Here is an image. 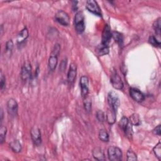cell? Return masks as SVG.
I'll use <instances>...</instances> for the list:
<instances>
[{"instance_id": "d6a6232c", "label": "cell", "mask_w": 161, "mask_h": 161, "mask_svg": "<svg viewBox=\"0 0 161 161\" xmlns=\"http://www.w3.org/2000/svg\"><path fill=\"white\" fill-rule=\"evenodd\" d=\"M66 65H67V60L64 59L61 61L60 64V66H59V69L60 70L63 72L64 71V70L66 69Z\"/></svg>"}, {"instance_id": "ba28073f", "label": "cell", "mask_w": 161, "mask_h": 161, "mask_svg": "<svg viewBox=\"0 0 161 161\" xmlns=\"http://www.w3.org/2000/svg\"><path fill=\"white\" fill-rule=\"evenodd\" d=\"M19 105L14 99L11 98L7 102V111L9 115L14 117L18 114Z\"/></svg>"}, {"instance_id": "7402d4cb", "label": "cell", "mask_w": 161, "mask_h": 161, "mask_svg": "<svg viewBox=\"0 0 161 161\" xmlns=\"http://www.w3.org/2000/svg\"><path fill=\"white\" fill-rule=\"evenodd\" d=\"M129 124H130L129 120H128V119L125 117H122V118L121 119V120L120 121V123H119L120 126L122 128V129L124 131V132L126 130V128L128 126V125H129Z\"/></svg>"}, {"instance_id": "4dcf8cb0", "label": "cell", "mask_w": 161, "mask_h": 161, "mask_svg": "<svg viewBox=\"0 0 161 161\" xmlns=\"http://www.w3.org/2000/svg\"><path fill=\"white\" fill-rule=\"evenodd\" d=\"M5 86H6V78L2 72L1 78H0V88H1V89L3 90L5 88Z\"/></svg>"}, {"instance_id": "5b68a950", "label": "cell", "mask_w": 161, "mask_h": 161, "mask_svg": "<svg viewBox=\"0 0 161 161\" xmlns=\"http://www.w3.org/2000/svg\"><path fill=\"white\" fill-rule=\"evenodd\" d=\"M111 83L115 89L121 90L123 88V83L121 77L117 73L116 71H114L111 73L110 77Z\"/></svg>"}, {"instance_id": "30bf717a", "label": "cell", "mask_w": 161, "mask_h": 161, "mask_svg": "<svg viewBox=\"0 0 161 161\" xmlns=\"http://www.w3.org/2000/svg\"><path fill=\"white\" fill-rule=\"evenodd\" d=\"M112 37V32L111 31V28L108 25H105L103 34H102V43L101 44L105 46H108Z\"/></svg>"}, {"instance_id": "603a6c76", "label": "cell", "mask_w": 161, "mask_h": 161, "mask_svg": "<svg viewBox=\"0 0 161 161\" xmlns=\"http://www.w3.org/2000/svg\"><path fill=\"white\" fill-rule=\"evenodd\" d=\"M160 18L158 19L157 20H155L153 24V27L155 31L156 34L158 36L160 35V25H161V22H160Z\"/></svg>"}, {"instance_id": "8fae6325", "label": "cell", "mask_w": 161, "mask_h": 161, "mask_svg": "<svg viewBox=\"0 0 161 161\" xmlns=\"http://www.w3.org/2000/svg\"><path fill=\"white\" fill-rule=\"evenodd\" d=\"M31 137L33 142L35 146H39L42 142L41 138V132L39 128L37 126H34L31 128L30 131Z\"/></svg>"}, {"instance_id": "2e32d148", "label": "cell", "mask_w": 161, "mask_h": 161, "mask_svg": "<svg viewBox=\"0 0 161 161\" xmlns=\"http://www.w3.org/2000/svg\"><path fill=\"white\" fill-rule=\"evenodd\" d=\"M93 155L94 158L98 160H105V154L103 150L100 147H96L93 151Z\"/></svg>"}, {"instance_id": "3957f363", "label": "cell", "mask_w": 161, "mask_h": 161, "mask_svg": "<svg viewBox=\"0 0 161 161\" xmlns=\"http://www.w3.org/2000/svg\"><path fill=\"white\" fill-rule=\"evenodd\" d=\"M108 155L111 161H120L122 158V152L117 147L111 146L108 149Z\"/></svg>"}, {"instance_id": "5bb4252c", "label": "cell", "mask_w": 161, "mask_h": 161, "mask_svg": "<svg viewBox=\"0 0 161 161\" xmlns=\"http://www.w3.org/2000/svg\"><path fill=\"white\" fill-rule=\"evenodd\" d=\"M77 68H76V66L74 64H72L69 70L68 71V81L69 84H72L75 79L76 77V74H77Z\"/></svg>"}, {"instance_id": "52a82bcc", "label": "cell", "mask_w": 161, "mask_h": 161, "mask_svg": "<svg viewBox=\"0 0 161 161\" xmlns=\"http://www.w3.org/2000/svg\"><path fill=\"white\" fill-rule=\"evenodd\" d=\"M86 6L89 12L94 14L95 15L98 16V17H101L102 16L101 11L99 5H98L97 2L94 1V0H88V1H87Z\"/></svg>"}, {"instance_id": "484cf974", "label": "cell", "mask_w": 161, "mask_h": 161, "mask_svg": "<svg viewBox=\"0 0 161 161\" xmlns=\"http://www.w3.org/2000/svg\"><path fill=\"white\" fill-rule=\"evenodd\" d=\"M99 138L101 141L104 142H108L109 141V135L105 130H101L100 131Z\"/></svg>"}, {"instance_id": "4316f807", "label": "cell", "mask_w": 161, "mask_h": 161, "mask_svg": "<svg viewBox=\"0 0 161 161\" xmlns=\"http://www.w3.org/2000/svg\"><path fill=\"white\" fill-rule=\"evenodd\" d=\"M84 100V105H85V108L87 112H90L91 109V100L89 95L86 97Z\"/></svg>"}, {"instance_id": "8992f818", "label": "cell", "mask_w": 161, "mask_h": 161, "mask_svg": "<svg viewBox=\"0 0 161 161\" xmlns=\"http://www.w3.org/2000/svg\"><path fill=\"white\" fill-rule=\"evenodd\" d=\"M56 20L63 26H68L70 22V19L68 14L62 10H59L57 12L55 16Z\"/></svg>"}, {"instance_id": "7a4b0ae2", "label": "cell", "mask_w": 161, "mask_h": 161, "mask_svg": "<svg viewBox=\"0 0 161 161\" xmlns=\"http://www.w3.org/2000/svg\"><path fill=\"white\" fill-rule=\"evenodd\" d=\"M75 28L78 34H82L85 30V17L82 11H78L75 16L74 18Z\"/></svg>"}, {"instance_id": "83f0119b", "label": "cell", "mask_w": 161, "mask_h": 161, "mask_svg": "<svg viewBox=\"0 0 161 161\" xmlns=\"http://www.w3.org/2000/svg\"><path fill=\"white\" fill-rule=\"evenodd\" d=\"M127 160L128 161H135L137 160V157L136 154L131 149L127 151Z\"/></svg>"}, {"instance_id": "cb8c5ba5", "label": "cell", "mask_w": 161, "mask_h": 161, "mask_svg": "<svg viewBox=\"0 0 161 161\" xmlns=\"http://www.w3.org/2000/svg\"><path fill=\"white\" fill-rule=\"evenodd\" d=\"M7 132V129L6 126H2L0 128V143L3 144L5 140L6 134Z\"/></svg>"}, {"instance_id": "e0dca14e", "label": "cell", "mask_w": 161, "mask_h": 161, "mask_svg": "<svg viewBox=\"0 0 161 161\" xmlns=\"http://www.w3.org/2000/svg\"><path fill=\"white\" fill-rule=\"evenodd\" d=\"M10 147L11 149V150L15 153L20 152L22 151V149L20 142L17 140L12 141L10 143Z\"/></svg>"}, {"instance_id": "1f68e13d", "label": "cell", "mask_w": 161, "mask_h": 161, "mask_svg": "<svg viewBox=\"0 0 161 161\" xmlns=\"http://www.w3.org/2000/svg\"><path fill=\"white\" fill-rule=\"evenodd\" d=\"M13 48V43L11 40H10L6 42V52H11Z\"/></svg>"}, {"instance_id": "e575fe53", "label": "cell", "mask_w": 161, "mask_h": 161, "mask_svg": "<svg viewBox=\"0 0 161 161\" xmlns=\"http://www.w3.org/2000/svg\"><path fill=\"white\" fill-rule=\"evenodd\" d=\"M3 117V110H2V109H1V120H2Z\"/></svg>"}, {"instance_id": "9a60e30c", "label": "cell", "mask_w": 161, "mask_h": 161, "mask_svg": "<svg viewBox=\"0 0 161 161\" xmlns=\"http://www.w3.org/2000/svg\"><path fill=\"white\" fill-rule=\"evenodd\" d=\"M116 115H117V112L115 111L112 108L108 109L106 118L107 122L109 124L112 125L115 122L116 119H117Z\"/></svg>"}, {"instance_id": "ac0fdd59", "label": "cell", "mask_w": 161, "mask_h": 161, "mask_svg": "<svg viewBox=\"0 0 161 161\" xmlns=\"http://www.w3.org/2000/svg\"><path fill=\"white\" fill-rule=\"evenodd\" d=\"M28 37V31L27 28H23L20 33L18 35L17 37V42L19 43H22Z\"/></svg>"}, {"instance_id": "4fadbf2b", "label": "cell", "mask_w": 161, "mask_h": 161, "mask_svg": "<svg viewBox=\"0 0 161 161\" xmlns=\"http://www.w3.org/2000/svg\"><path fill=\"white\" fill-rule=\"evenodd\" d=\"M31 65L28 63L25 64L21 71V77L23 81H27L31 77Z\"/></svg>"}, {"instance_id": "277c9868", "label": "cell", "mask_w": 161, "mask_h": 161, "mask_svg": "<svg viewBox=\"0 0 161 161\" xmlns=\"http://www.w3.org/2000/svg\"><path fill=\"white\" fill-rule=\"evenodd\" d=\"M108 103L111 108L115 111H117L120 106V100L116 93L111 91L109 92L108 95Z\"/></svg>"}, {"instance_id": "f546056e", "label": "cell", "mask_w": 161, "mask_h": 161, "mask_svg": "<svg viewBox=\"0 0 161 161\" xmlns=\"http://www.w3.org/2000/svg\"><path fill=\"white\" fill-rule=\"evenodd\" d=\"M96 118H97L99 122H103L105 120V116L103 111L101 110H98L96 113Z\"/></svg>"}, {"instance_id": "f1b7e54d", "label": "cell", "mask_w": 161, "mask_h": 161, "mask_svg": "<svg viewBox=\"0 0 161 161\" xmlns=\"http://www.w3.org/2000/svg\"><path fill=\"white\" fill-rule=\"evenodd\" d=\"M149 43L155 47H160V42L157 40L154 36H151L149 39Z\"/></svg>"}, {"instance_id": "836d02e7", "label": "cell", "mask_w": 161, "mask_h": 161, "mask_svg": "<svg viewBox=\"0 0 161 161\" xmlns=\"http://www.w3.org/2000/svg\"><path fill=\"white\" fill-rule=\"evenodd\" d=\"M152 132L154 135H160V125H158L157 127H155L154 129L152 130Z\"/></svg>"}, {"instance_id": "d4e9b609", "label": "cell", "mask_w": 161, "mask_h": 161, "mask_svg": "<svg viewBox=\"0 0 161 161\" xmlns=\"http://www.w3.org/2000/svg\"><path fill=\"white\" fill-rule=\"evenodd\" d=\"M109 53V48L108 46H105L103 45H101V47H99L98 50V54L100 56L106 55Z\"/></svg>"}, {"instance_id": "6da1fadb", "label": "cell", "mask_w": 161, "mask_h": 161, "mask_svg": "<svg viewBox=\"0 0 161 161\" xmlns=\"http://www.w3.org/2000/svg\"><path fill=\"white\" fill-rule=\"evenodd\" d=\"M60 49V47L59 44H56L54 45L53 51L49 59V68L51 71H54L57 67L58 62V56L59 54Z\"/></svg>"}, {"instance_id": "7c38bea8", "label": "cell", "mask_w": 161, "mask_h": 161, "mask_svg": "<svg viewBox=\"0 0 161 161\" xmlns=\"http://www.w3.org/2000/svg\"><path fill=\"white\" fill-rule=\"evenodd\" d=\"M130 95L131 98L137 102H142L145 100L144 94L136 88H130Z\"/></svg>"}, {"instance_id": "9c48e42d", "label": "cell", "mask_w": 161, "mask_h": 161, "mask_svg": "<svg viewBox=\"0 0 161 161\" xmlns=\"http://www.w3.org/2000/svg\"><path fill=\"white\" fill-rule=\"evenodd\" d=\"M80 86L81 88V95L83 98H85L89 95V79L86 76H82L80 79Z\"/></svg>"}, {"instance_id": "ffe728a7", "label": "cell", "mask_w": 161, "mask_h": 161, "mask_svg": "<svg viewBox=\"0 0 161 161\" xmlns=\"http://www.w3.org/2000/svg\"><path fill=\"white\" fill-rule=\"evenodd\" d=\"M130 123L135 126H138L140 124V119L139 115L137 114H134L130 118Z\"/></svg>"}, {"instance_id": "d6986e66", "label": "cell", "mask_w": 161, "mask_h": 161, "mask_svg": "<svg viewBox=\"0 0 161 161\" xmlns=\"http://www.w3.org/2000/svg\"><path fill=\"white\" fill-rule=\"evenodd\" d=\"M112 37H114L115 42L119 45V46L122 47L123 44V36L122 34L118 31H113Z\"/></svg>"}, {"instance_id": "44dd1931", "label": "cell", "mask_w": 161, "mask_h": 161, "mask_svg": "<svg viewBox=\"0 0 161 161\" xmlns=\"http://www.w3.org/2000/svg\"><path fill=\"white\" fill-rule=\"evenodd\" d=\"M154 153L155 155V157L159 160H161V143L160 141L159 142V143L156 145V146L153 149Z\"/></svg>"}]
</instances>
